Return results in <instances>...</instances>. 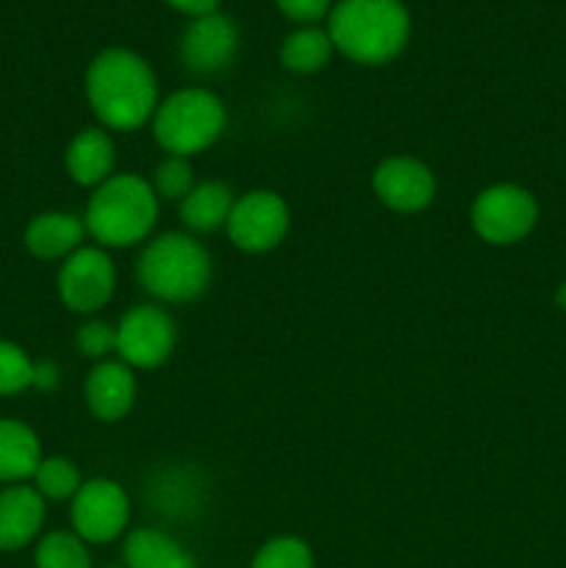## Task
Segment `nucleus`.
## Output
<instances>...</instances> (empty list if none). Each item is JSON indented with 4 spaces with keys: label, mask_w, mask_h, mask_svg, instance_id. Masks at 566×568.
I'll use <instances>...</instances> for the list:
<instances>
[{
    "label": "nucleus",
    "mask_w": 566,
    "mask_h": 568,
    "mask_svg": "<svg viewBox=\"0 0 566 568\" xmlns=\"http://www.w3.org/2000/svg\"><path fill=\"white\" fill-rule=\"evenodd\" d=\"M87 100L103 128L137 131L153 120L159 109V87L142 55L125 48H109L89 64Z\"/></svg>",
    "instance_id": "f257e3e1"
},
{
    "label": "nucleus",
    "mask_w": 566,
    "mask_h": 568,
    "mask_svg": "<svg viewBox=\"0 0 566 568\" xmlns=\"http://www.w3.org/2000/svg\"><path fill=\"white\" fill-rule=\"evenodd\" d=\"M411 17L400 0H342L327 17L333 50L358 64H386L403 53Z\"/></svg>",
    "instance_id": "f03ea898"
},
{
    "label": "nucleus",
    "mask_w": 566,
    "mask_h": 568,
    "mask_svg": "<svg viewBox=\"0 0 566 568\" xmlns=\"http://www.w3.org/2000/svg\"><path fill=\"white\" fill-rule=\"evenodd\" d=\"M159 220V197L139 175H111L94 189L83 225L100 247H131L144 242Z\"/></svg>",
    "instance_id": "7ed1b4c3"
},
{
    "label": "nucleus",
    "mask_w": 566,
    "mask_h": 568,
    "mask_svg": "<svg viewBox=\"0 0 566 568\" xmlns=\"http://www.w3.org/2000/svg\"><path fill=\"white\" fill-rule=\"evenodd\" d=\"M137 277L148 294L164 303L198 300L211 283V255L186 233L153 239L137 261Z\"/></svg>",
    "instance_id": "20e7f679"
},
{
    "label": "nucleus",
    "mask_w": 566,
    "mask_h": 568,
    "mask_svg": "<svg viewBox=\"0 0 566 568\" xmlns=\"http://www.w3.org/2000/svg\"><path fill=\"white\" fill-rule=\"evenodd\" d=\"M225 125V105L209 89H181L159 103L153 114L155 142L166 150V155H181V159L211 148L222 136Z\"/></svg>",
    "instance_id": "39448f33"
},
{
    "label": "nucleus",
    "mask_w": 566,
    "mask_h": 568,
    "mask_svg": "<svg viewBox=\"0 0 566 568\" xmlns=\"http://www.w3.org/2000/svg\"><path fill=\"white\" fill-rule=\"evenodd\" d=\"M472 227L488 244L522 242L538 220V205L527 189L514 183H497L483 189L472 203Z\"/></svg>",
    "instance_id": "423d86ee"
},
{
    "label": "nucleus",
    "mask_w": 566,
    "mask_h": 568,
    "mask_svg": "<svg viewBox=\"0 0 566 568\" xmlns=\"http://www.w3.org/2000/svg\"><path fill=\"white\" fill-rule=\"evenodd\" d=\"M292 214L281 194L255 189L233 203L228 216V236L244 253H266L286 239Z\"/></svg>",
    "instance_id": "0eeeda50"
},
{
    "label": "nucleus",
    "mask_w": 566,
    "mask_h": 568,
    "mask_svg": "<svg viewBox=\"0 0 566 568\" xmlns=\"http://www.w3.org/2000/svg\"><path fill=\"white\" fill-rule=\"evenodd\" d=\"M117 270L103 247H78L59 270V297L75 314H98L114 294Z\"/></svg>",
    "instance_id": "6e6552de"
},
{
    "label": "nucleus",
    "mask_w": 566,
    "mask_h": 568,
    "mask_svg": "<svg viewBox=\"0 0 566 568\" xmlns=\"http://www.w3.org/2000/svg\"><path fill=\"white\" fill-rule=\"evenodd\" d=\"M175 349V322L164 308L137 305L117 325V355L131 369H155Z\"/></svg>",
    "instance_id": "1a4fd4ad"
},
{
    "label": "nucleus",
    "mask_w": 566,
    "mask_h": 568,
    "mask_svg": "<svg viewBox=\"0 0 566 568\" xmlns=\"http://www.w3.org/2000/svg\"><path fill=\"white\" fill-rule=\"evenodd\" d=\"M128 516H131V505H128V494L114 480H89L78 488L72 497L70 519L72 530L81 541L89 544H109L120 538L128 527Z\"/></svg>",
    "instance_id": "9d476101"
},
{
    "label": "nucleus",
    "mask_w": 566,
    "mask_h": 568,
    "mask_svg": "<svg viewBox=\"0 0 566 568\" xmlns=\"http://www.w3.org/2000/svg\"><path fill=\"white\" fill-rule=\"evenodd\" d=\"M372 189L386 209L397 214H416L425 211L436 197V178L431 166L411 155L386 159L372 175Z\"/></svg>",
    "instance_id": "9b49d317"
},
{
    "label": "nucleus",
    "mask_w": 566,
    "mask_h": 568,
    "mask_svg": "<svg viewBox=\"0 0 566 568\" xmlns=\"http://www.w3.org/2000/svg\"><path fill=\"white\" fill-rule=\"evenodd\" d=\"M236 48V26L225 14L214 11V14L189 22L181 39V59L186 70L198 72V75H211V72H220L222 67L231 64Z\"/></svg>",
    "instance_id": "f8f14e48"
},
{
    "label": "nucleus",
    "mask_w": 566,
    "mask_h": 568,
    "mask_svg": "<svg viewBox=\"0 0 566 568\" xmlns=\"http://www.w3.org/2000/svg\"><path fill=\"white\" fill-rule=\"evenodd\" d=\"M87 405L100 422H120L137 403V377L122 361H100L87 377Z\"/></svg>",
    "instance_id": "ddd939ff"
},
{
    "label": "nucleus",
    "mask_w": 566,
    "mask_h": 568,
    "mask_svg": "<svg viewBox=\"0 0 566 568\" xmlns=\"http://www.w3.org/2000/svg\"><path fill=\"white\" fill-rule=\"evenodd\" d=\"M44 525V499L33 486H9L0 491V549L28 547Z\"/></svg>",
    "instance_id": "4468645a"
},
{
    "label": "nucleus",
    "mask_w": 566,
    "mask_h": 568,
    "mask_svg": "<svg viewBox=\"0 0 566 568\" xmlns=\"http://www.w3.org/2000/svg\"><path fill=\"white\" fill-rule=\"evenodd\" d=\"M114 142L103 128H83L70 142L64 153L67 172L78 186H94L105 183L114 170Z\"/></svg>",
    "instance_id": "2eb2a0df"
},
{
    "label": "nucleus",
    "mask_w": 566,
    "mask_h": 568,
    "mask_svg": "<svg viewBox=\"0 0 566 568\" xmlns=\"http://www.w3.org/2000/svg\"><path fill=\"white\" fill-rule=\"evenodd\" d=\"M83 233H87V225L75 214L48 211V214H39L28 222L26 247L44 261L67 258L81 247Z\"/></svg>",
    "instance_id": "dca6fc26"
},
{
    "label": "nucleus",
    "mask_w": 566,
    "mask_h": 568,
    "mask_svg": "<svg viewBox=\"0 0 566 568\" xmlns=\"http://www.w3.org/2000/svg\"><path fill=\"white\" fill-rule=\"evenodd\" d=\"M122 558H125V568H198V560L166 532L150 530H133L125 538L122 547Z\"/></svg>",
    "instance_id": "f3484780"
},
{
    "label": "nucleus",
    "mask_w": 566,
    "mask_h": 568,
    "mask_svg": "<svg viewBox=\"0 0 566 568\" xmlns=\"http://www.w3.org/2000/svg\"><path fill=\"white\" fill-rule=\"evenodd\" d=\"M42 447L37 433L17 419H0V483H22L33 477Z\"/></svg>",
    "instance_id": "a211bd4d"
},
{
    "label": "nucleus",
    "mask_w": 566,
    "mask_h": 568,
    "mask_svg": "<svg viewBox=\"0 0 566 568\" xmlns=\"http://www.w3.org/2000/svg\"><path fill=\"white\" fill-rule=\"evenodd\" d=\"M233 203H236V197H233V192L225 183H198V186L181 200V220L189 231L211 233L216 231V227L228 225Z\"/></svg>",
    "instance_id": "6ab92c4d"
},
{
    "label": "nucleus",
    "mask_w": 566,
    "mask_h": 568,
    "mask_svg": "<svg viewBox=\"0 0 566 568\" xmlns=\"http://www.w3.org/2000/svg\"><path fill=\"white\" fill-rule=\"evenodd\" d=\"M331 53L333 42L327 31L309 26L286 37V42L281 44V64L289 72H297V75H311V72H320L331 61Z\"/></svg>",
    "instance_id": "aec40b11"
},
{
    "label": "nucleus",
    "mask_w": 566,
    "mask_h": 568,
    "mask_svg": "<svg viewBox=\"0 0 566 568\" xmlns=\"http://www.w3.org/2000/svg\"><path fill=\"white\" fill-rule=\"evenodd\" d=\"M81 486L75 464L67 458H42L33 471V488L42 494V499H53V503L72 499Z\"/></svg>",
    "instance_id": "412c9836"
},
{
    "label": "nucleus",
    "mask_w": 566,
    "mask_h": 568,
    "mask_svg": "<svg viewBox=\"0 0 566 568\" xmlns=\"http://www.w3.org/2000/svg\"><path fill=\"white\" fill-rule=\"evenodd\" d=\"M37 568H92L87 541L75 532H50L37 547Z\"/></svg>",
    "instance_id": "4be33fe9"
},
{
    "label": "nucleus",
    "mask_w": 566,
    "mask_h": 568,
    "mask_svg": "<svg viewBox=\"0 0 566 568\" xmlns=\"http://www.w3.org/2000/svg\"><path fill=\"white\" fill-rule=\"evenodd\" d=\"M250 568H314V555L305 541L294 536H281L266 541L255 552Z\"/></svg>",
    "instance_id": "5701e85b"
},
{
    "label": "nucleus",
    "mask_w": 566,
    "mask_h": 568,
    "mask_svg": "<svg viewBox=\"0 0 566 568\" xmlns=\"http://www.w3.org/2000/svg\"><path fill=\"white\" fill-rule=\"evenodd\" d=\"M194 186H198V183H194V172L192 166H189V159L166 155V159L155 166L153 192L159 200H178V203H181Z\"/></svg>",
    "instance_id": "b1692460"
},
{
    "label": "nucleus",
    "mask_w": 566,
    "mask_h": 568,
    "mask_svg": "<svg viewBox=\"0 0 566 568\" xmlns=\"http://www.w3.org/2000/svg\"><path fill=\"white\" fill-rule=\"evenodd\" d=\"M33 386V361L26 349L11 342H0V397L20 394Z\"/></svg>",
    "instance_id": "393cba45"
},
{
    "label": "nucleus",
    "mask_w": 566,
    "mask_h": 568,
    "mask_svg": "<svg viewBox=\"0 0 566 568\" xmlns=\"http://www.w3.org/2000/svg\"><path fill=\"white\" fill-rule=\"evenodd\" d=\"M75 344L87 358H105L109 353H117V327L105 322H87L78 327Z\"/></svg>",
    "instance_id": "a878e982"
},
{
    "label": "nucleus",
    "mask_w": 566,
    "mask_h": 568,
    "mask_svg": "<svg viewBox=\"0 0 566 568\" xmlns=\"http://www.w3.org/2000/svg\"><path fill=\"white\" fill-rule=\"evenodd\" d=\"M277 9L294 22H303V26H311V22L322 20L331 9V0H275Z\"/></svg>",
    "instance_id": "bb28decb"
},
{
    "label": "nucleus",
    "mask_w": 566,
    "mask_h": 568,
    "mask_svg": "<svg viewBox=\"0 0 566 568\" xmlns=\"http://www.w3.org/2000/svg\"><path fill=\"white\" fill-rule=\"evenodd\" d=\"M166 3L172 6V9L183 11V14L189 17H205V14H214L216 6H220V0H166Z\"/></svg>",
    "instance_id": "cd10ccee"
},
{
    "label": "nucleus",
    "mask_w": 566,
    "mask_h": 568,
    "mask_svg": "<svg viewBox=\"0 0 566 568\" xmlns=\"http://www.w3.org/2000/svg\"><path fill=\"white\" fill-rule=\"evenodd\" d=\"M55 383H59V369H55V364H50V361L33 364V388L50 392V388H55Z\"/></svg>",
    "instance_id": "c85d7f7f"
},
{
    "label": "nucleus",
    "mask_w": 566,
    "mask_h": 568,
    "mask_svg": "<svg viewBox=\"0 0 566 568\" xmlns=\"http://www.w3.org/2000/svg\"><path fill=\"white\" fill-rule=\"evenodd\" d=\"M555 300H558L560 308L566 311V283H560V288H558V294H555Z\"/></svg>",
    "instance_id": "c756f323"
},
{
    "label": "nucleus",
    "mask_w": 566,
    "mask_h": 568,
    "mask_svg": "<svg viewBox=\"0 0 566 568\" xmlns=\"http://www.w3.org/2000/svg\"><path fill=\"white\" fill-rule=\"evenodd\" d=\"M109 568H120V566H109Z\"/></svg>",
    "instance_id": "7c9ffc66"
}]
</instances>
